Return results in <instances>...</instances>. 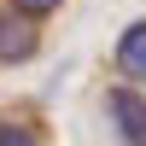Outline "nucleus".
I'll return each mask as SVG.
<instances>
[{"label": "nucleus", "mask_w": 146, "mask_h": 146, "mask_svg": "<svg viewBox=\"0 0 146 146\" xmlns=\"http://www.w3.org/2000/svg\"><path fill=\"white\" fill-rule=\"evenodd\" d=\"M0 146H47L41 117H35V111H23V105L0 111Z\"/></svg>", "instance_id": "20e7f679"}, {"label": "nucleus", "mask_w": 146, "mask_h": 146, "mask_svg": "<svg viewBox=\"0 0 146 146\" xmlns=\"http://www.w3.org/2000/svg\"><path fill=\"white\" fill-rule=\"evenodd\" d=\"M0 6H12V12H23V18H35V23H47L64 0H0Z\"/></svg>", "instance_id": "39448f33"}, {"label": "nucleus", "mask_w": 146, "mask_h": 146, "mask_svg": "<svg viewBox=\"0 0 146 146\" xmlns=\"http://www.w3.org/2000/svg\"><path fill=\"white\" fill-rule=\"evenodd\" d=\"M41 29L47 23L0 6V64H35V58H41Z\"/></svg>", "instance_id": "f03ea898"}, {"label": "nucleus", "mask_w": 146, "mask_h": 146, "mask_svg": "<svg viewBox=\"0 0 146 146\" xmlns=\"http://www.w3.org/2000/svg\"><path fill=\"white\" fill-rule=\"evenodd\" d=\"M111 70H117V82H146V18H135L123 35H117V47H111Z\"/></svg>", "instance_id": "7ed1b4c3"}, {"label": "nucleus", "mask_w": 146, "mask_h": 146, "mask_svg": "<svg viewBox=\"0 0 146 146\" xmlns=\"http://www.w3.org/2000/svg\"><path fill=\"white\" fill-rule=\"evenodd\" d=\"M100 105H105V123L117 129L123 146H146V94L135 82H111Z\"/></svg>", "instance_id": "f257e3e1"}]
</instances>
